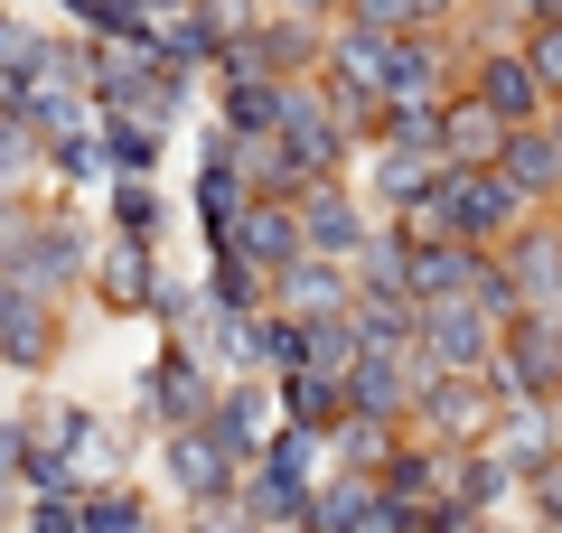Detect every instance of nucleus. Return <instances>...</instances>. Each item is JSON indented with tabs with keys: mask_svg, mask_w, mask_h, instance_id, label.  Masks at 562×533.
<instances>
[{
	"mask_svg": "<svg viewBox=\"0 0 562 533\" xmlns=\"http://www.w3.org/2000/svg\"><path fill=\"white\" fill-rule=\"evenodd\" d=\"M85 262H94V235L76 225V206H20V225L0 235V272L20 281V291L76 299L85 291Z\"/></svg>",
	"mask_w": 562,
	"mask_h": 533,
	"instance_id": "f257e3e1",
	"label": "nucleus"
},
{
	"mask_svg": "<svg viewBox=\"0 0 562 533\" xmlns=\"http://www.w3.org/2000/svg\"><path fill=\"white\" fill-rule=\"evenodd\" d=\"M562 375V309H525L497 328V355H487V394L497 402H543Z\"/></svg>",
	"mask_w": 562,
	"mask_h": 533,
	"instance_id": "f03ea898",
	"label": "nucleus"
},
{
	"mask_svg": "<svg viewBox=\"0 0 562 533\" xmlns=\"http://www.w3.org/2000/svg\"><path fill=\"white\" fill-rule=\"evenodd\" d=\"M291 216H301V253H319V262H357L384 225L357 178H310L301 197H291Z\"/></svg>",
	"mask_w": 562,
	"mask_h": 533,
	"instance_id": "7ed1b4c3",
	"label": "nucleus"
},
{
	"mask_svg": "<svg viewBox=\"0 0 562 533\" xmlns=\"http://www.w3.org/2000/svg\"><path fill=\"white\" fill-rule=\"evenodd\" d=\"M160 281H169V272H160V243L113 235V225L94 235V262H85V299H94L103 318H150Z\"/></svg>",
	"mask_w": 562,
	"mask_h": 533,
	"instance_id": "20e7f679",
	"label": "nucleus"
},
{
	"mask_svg": "<svg viewBox=\"0 0 562 533\" xmlns=\"http://www.w3.org/2000/svg\"><path fill=\"white\" fill-rule=\"evenodd\" d=\"M140 421H160V431H188V421L216 412V365L206 355H188L179 337H160V355L140 365V394H132Z\"/></svg>",
	"mask_w": 562,
	"mask_h": 533,
	"instance_id": "39448f33",
	"label": "nucleus"
},
{
	"mask_svg": "<svg viewBox=\"0 0 562 533\" xmlns=\"http://www.w3.org/2000/svg\"><path fill=\"white\" fill-rule=\"evenodd\" d=\"M497 412H506V402L487 394V375H431V384H422V402H413V421H403V431L441 440V450H479V440L497 431Z\"/></svg>",
	"mask_w": 562,
	"mask_h": 533,
	"instance_id": "423d86ee",
	"label": "nucleus"
},
{
	"mask_svg": "<svg viewBox=\"0 0 562 533\" xmlns=\"http://www.w3.org/2000/svg\"><path fill=\"white\" fill-rule=\"evenodd\" d=\"M413 355L431 365V375H487V355H497V318H479L469 299H422Z\"/></svg>",
	"mask_w": 562,
	"mask_h": 533,
	"instance_id": "0eeeda50",
	"label": "nucleus"
},
{
	"mask_svg": "<svg viewBox=\"0 0 562 533\" xmlns=\"http://www.w3.org/2000/svg\"><path fill=\"white\" fill-rule=\"evenodd\" d=\"M57 355H66V299L10 281V299H0V375H57Z\"/></svg>",
	"mask_w": 562,
	"mask_h": 533,
	"instance_id": "6e6552de",
	"label": "nucleus"
},
{
	"mask_svg": "<svg viewBox=\"0 0 562 533\" xmlns=\"http://www.w3.org/2000/svg\"><path fill=\"white\" fill-rule=\"evenodd\" d=\"M441 188H450V235L479 243V253H497V243L516 235L525 216H535V206H525L497 169H441Z\"/></svg>",
	"mask_w": 562,
	"mask_h": 533,
	"instance_id": "1a4fd4ad",
	"label": "nucleus"
},
{
	"mask_svg": "<svg viewBox=\"0 0 562 533\" xmlns=\"http://www.w3.org/2000/svg\"><path fill=\"white\" fill-rule=\"evenodd\" d=\"M254 468V458H235L206 421H188V431H160V477L179 506H206V496H235V477Z\"/></svg>",
	"mask_w": 562,
	"mask_h": 533,
	"instance_id": "9d476101",
	"label": "nucleus"
},
{
	"mask_svg": "<svg viewBox=\"0 0 562 533\" xmlns=\"http://www.w3.org/2000/svg\"><path fill=\"white\" fill-rule=\"evenodd\" d=\"M422 384H431V365H422L413 347H366L357 375H347V412H366V421H413Z\"/></svg>",
	"mask_w": 562,
	"mask_h": 533,
	"instance_id": "9b49d317",
	"label": "nucleus"
},
{
	"mask_svg": "<svg viewBox=\"0 0 562 533\" xmlns=\"http://www.w3.org/2000/svg\"><path fill=\"white\" fill-rule=\"evenodd\" d=\"M460 84H469V94H479L487 113L506 122V132H516V122H543V113H553V94L535 84V66H525V47H479V57L460 66Z\"/></svg>",
	"mask_w": 562,
	"mask_h": 533,
	"instance_id": "f8f14e48",
	"label": "nucleus"
},
{
	"mask_svg": "<svg viewBox=\"0 0 562 533\" xmlns=\"http://www.w3.org/2000/svg\"><path fill=\"white\" fill-rule=\"evenodd\" d=\"M497 262L525 291V309H562V216H525L516 235L497 243Z\"/></svg>",
	"mask_w": 562,
	"mask_h": 533,
	"instance_id": "ddd939ff",
	"label": "nucleus"
},
{
	"mask_svg": "<svg viewBox=\"0 0 562 533\" xmlns=\"http://www.w3.org/2000/svg\"><path fill=\"white\" fill-rule=\"evenodd\" d=\"M272 309L281 318H347L357 309V262H319V253L281 262L272 272Z\"/></svg>",
	"mask_w": 562,
	"mask_h": 533,
	"instance_id": "4468645a",
	"label": "nucleus"
},
{
	"mask_svg": "<svg viewBox=\"0 0 562 533\" xmlns=\"http://www.w3.org/2000/svg\"><path fill=\"white\" fill-rule=\"evenodd\" d=\"M497 178L535 206V216H562V150H553V132H543V122H516V132H506Z\"/></svg>",
	"mask_w": 562,
	"mask_h": 533,
	"instance_id": "2eb2a0df",
	"label": "nucleus"
},
{
	"mask_svg": "<svg viewBox=\"0 0 562 533\" xmlns=\"http://www.w3.org/2000/svg\"><path fill=\"white\" fill-rule=\"evenodd\" d=\"M487 450L516 468V487H525L535 468H553V458H562V421H553V402H506L497 431H487Z\"/></svg>",
	"mask_w": 562,
	"mask_h": 533,
	"instance_id": "dca6fc26",
	"label": "nucleus"
},
{
	"mask_svg": "<svg viewBox=\"0 0 562 533\" xmlns=\"http://www.w3.org/2000/svg\"><path fill=\"white\" fill-rule=\"evenodd\" d=\"M225 253L254 262V272H281V262H301V216H291L281 197H254L235 216V235H225Z\"/></svg>",
	"mask_w": 562,
	"mask_h": 533,
	"instance_id": "f3484780",
	"label": "nucleus"
},
{
	"mask_svg": "<svg viewBox=\"0 0 562 533\" xmlns=\"http://www.w3.org/2000/svg\"><path fill=\"white\" fill-rule=\"evenodd\" d=\"M94 140H103V159H113V178H160V159H169V122L113 113V103H94Z\"/></svg>",
	"mask_w": 562,
	"mask_h": 533,
	"instance_id": "a211bd4d",
	"label": "nucleus"
},
{
	"mask_svg": "<svg viewBox=\"0 0 562 533\" xmlns=\"http://www.w3.org/2000/svg\"><path fill=\"white\" fill-rule=\"evenodd\" d=\"M497 150H506V122L460 84V94L441 103V169H497Z\"/></svg>",
	"mask_w": 562,
	"mask_h": 533,
	"instance_id": "6ab92c4d",
	"label": "nucleus"
},
{
	"mask_svg": "<svg viewBox=\"0 0 562 533\" xmlns=\"http://www.w3.org/2000/svg\"><path fill=\"white\" fill-rule=\"evenodd\" d=\"M272 421H281V412H272V384H262V375H244V384H216V412H206V431H216L235 458H254L262 440H272Z\"/></svg>",
	"mask_w": 562,
	"mask_h": 533,
	"instance_id": "aec40b11",
	"label": "nucleus"
},
{
	"mask_svg": "<svg viewBox=\"0 0 562 533\" xmlns=\"http://www.w3.org/2000/svg\"><path fill=\"white\" fill-rule=\"evenodd\" d=\"M272 412L291 421V431H338L347 421V384H328V375H310V365H291V375H272Z\"/></svg>",
	"mask_w": 562,
	"mask_h": 533,
	"instance_id": "412c9836",
	"label": "nucleus"
},
{
	"mask_svg": "<svg viewBox=\"0 0 562 533\" xmlns=\"http://www.w3.org/2000/svg\"><path fill=\"white\" fill-rule=\"evenodd\" d=\"M469 272H479V243H403V291L413 299H460Z\"/></svg>",
	"mask_w": 562,
	"mask_h": 533,
	"instance_id": "4be33fe9",
	"label": "nucleus"
},
{
	"mask_svg": "<svg viewBox=\"0 0 562 533\" xmlns=\"http://www.w3.org/2000/svg\"><path fill=\"white\" fill-rule=\"evenodd\" d=\"M206 94H216V132H235V140H262L281 122V84L272 76H206Z\"/></svg>",
	"mask_w": 562,
	"mask_h": 533,
	"instance_id": "5701e85b",
	"label": "nucleus"
},
{
	"mask_svg": "<svg viewBox=\"0 0 562 533\" xmlns=\"http://www.w3.org/2000/svg\"><path fill=\"white\" fill-rule=\"evenodd\" d=\"M375 477H357V468H328V477H310V533H366V514H375Z\"/></svg>",
	"mask_w": 562,
	"mask_h": 533,
	"instance_id": "b1692460",
	"label": "nucleus"
},
{
	"mask_svg": "<svg viewBox=\"0 0 562 533\" xmlns=\"http://www.w3.org/2000/svg\"><path fill=\"white\" fill-rule=\"evenodd\" d=\"M235 496H244V514H254L262 533H281V524H310V477H281V468H244L235 477Z\"/></svg>",
	"mask_w": 562,
	"mask_h": 533,
	"instance_id": "393cba45",
	"label": "nucleus"
},
{
	"mask_svg": "<svg viewBox=\"0 0 562 533\" xmlns=\"http://www.w3.org/2000/svg\"><path fill=\"white\" fill-rule=\"evenodd\" d=\"M103 216H113V235L169 243V197H160V178H103Z\"/></svg>",
	"mask_w": 562,
	"mask_h": 533,
	"instance_id": "a878e982",
	"label": "nucleus"
},
{
	"mask_svg": "<svg viewBox=\"0 0 562 533\" xmlns=\"http://www.w3.org/2000/svg\"><path fill=\"white\" fill-rule=\"evenodd\" d=\"M366 178H375V216H394V206H413L422 188H431V178H441V159L431 150H384V140H366Z\"/></svg>",
	"mask_w": 562,
	"mask_h": 533,
	"instance_id": "bb28decb",
	"label": "nucleus"
},
{
	"mask_svg": "<svg viewBox=\"0 0 562 533\" xmlns=\"http://www.w3.org/2000/svg\"><path fill=\"white\" fill-rule=\"evenodd\" d=\"M394 440H403V421H366V412H347L338 431H328V458L384 487V458H394Z\"/></svg>",
	"mask_w": 562,
	"mask_h": 533,
	"instance_id": "cd10ccee",
	"label": "nucleus"
},
{
	"mask_svg": "<svg viewBox=\"0 0 562 533\" xmlns=\"http://www.w3.org/2000/svg\"><path fill=\"white\" fill-rule=\"evenodd\" d=\"M235 169H244V188H254V197H301L310 178H301V159L281 150V132H262V140H235Z\"/></svg>",
	"mask_w": 562,
	"mask_h": 533,
	"instance_id": "c85d7f7f",
	"label": "nucleus"
},
{
	"mask_svg": "<svg viewBox=\"0 0 562 533\" xmlns=\"http://www.w3.org/2000/svg\"><path fill=\"white\" fill-rule=\"evenodd\" d=\"M357 355H366V337L347 328V318H301V365H310V375L347 384V375H357Z\"/></svg>",
	"mask_w": 562,
	"mask_h": 533,
	"instance_id": "c756f323",
	"label": "nucleus"
},
{
	"mask_svg": "<svg viewBox=\"0 0 562 533\" xmlns=\"http://www.w3.org/2000/svg\"><path fill=\"white\" fill-rule=\"evenodd\" d=\"M206 299L262 318V309H272V272H254V262H235V253H206Z\"/></svg>",
	"mask_w": 562,
	"mask_h": 533,
	"instance_id": "7c9ffc66",
	"label": "nucleus"
},
{
	"mask_svg": "<svg viewBox=\"0 0 562 533\" xmlns=\"http://www.w3.org/2000/svg\"><path fill=\"white\" fill-rule=\"evenodd\" d=\"M85 533H150V496L132 487V477H113V487H85Z\"/></svg>",
	"mask_w": 562,
	"mask_h": 533,
	"instance_id": "2f4dec72",
	"label": "nucleus"
},
{
	"mask_svg": "<svg viewBox=\"0 0 562 533\" xmlns=\"http://www.w3.org/2000/svg\"><path fill=\"white\" fill-rule=\"evenodd\" d=\"M29 178H38V122L0 103V197H20Z\"/></svg>",
	"mask_w": 562,
	"mask_h": 533,
	"instance_id": "473e14b6",
	"label": "nucleus"
},
{
	"mask_svg": "<svg viewBox=\"0 0 562 533\" xmlns=\"http://www.w3.org/2000/svg\"><path fill=\"white\" fill-rule=\"evenodd\" d=\"M347 29H375V38H403V29H431L422 0H347Z\"/></svg>",
	"mask_w": 562,
	"mask_h": 533,
	"instance_id": "72a5a7b5",
	"label": "nucleus"
},
{
	"mask_svg": "<svg viewBox=\"0 0 562 533\" xmlns=\"http://www.w3.org/2000/svg\"><path fill=\"white\" fill-rule=\"evenodd\" d=\"M525 66H535V84H543V94H553L562 103V20H535V29H525Z\"/></svg>",
	"mask_w": 562,
	"mask_h": 533,
	"instance_id": "f704fd0d",
	"label": "nucleus"
},
{
	"mask_svg": "<svg viewBox=\"0 0 562 533\" xmlns=\"http://www.w3.org/2000/svg\"><path fill=\"white\" fill-rule=\"evenodd\" d=\"M38 47H47V29H38V20L0 10V76H29V66H38Z\"/></svg>",
	"mask_w": 562,
	"mask_h": 533,
	"instance_id": "c9c22d12",
	"label": "nucleus"
},
{
	"mask_svg": "<svg viewBox=\"0 0 562 533\" xmlns=\"http://www.w3.org/2000/svg\"><path fill=\"white\" fill-rule=\"evenodd\" d=\"M188 533H262V524L244 514V496H206V506H188Z\"/></svg>",
	"mask_w": 562,
	"mask_h": 533,
	"instance_id": "e433bc0d",
	"label": "nucleus"
},
{
	"mask_svg": "<svg viewBox=\"0 0 562 533\" xmlns=\"http://www.w3.org/2000/svg\"><path fill=\"white\" fill-rule=\"evenodd\" d=\"M525 506H535V524H562V458L525 477Z\"/></svg>",
	"mask_w": 562,
	"mask_h": 533,
	"instance_id": "4c0bfd02",
	"label": "nucleus"
},
{
	"mask_svg": "<svg viewBox=\"0 0 562 533\" xmlns=\"http://www.w3.org/2000/svg\"><path fill=\"white\" fill-rule=\"evenodd\" d=\"M262 10H291V20H310V29H338L347 20V0H262Z\"/></svg>",
	"mask_w": 562,
	"mask_h": 533,
	"instance_id": "58836bf2",
	"label": "nucleus"
},
{
	"mask_svg": "<svg viewBox=\"0 0 562 533\" xmlns=\"http://www.w3.org/2000/svg\"><path fill=\"white\" fill-rule=\"evenodd\" d=\"M188 0H122V29H160V20H179Z\"/></svg>",
	"mask_w": 562,
	"mask_h": 533,
	"instance_id": "ea45409f",
	"label": "nucleus"
},
{
	"mask_svg": "<svg viewBox=\"0 0 562 533\" xmlns=\"http://www.w3.org/2000/svg\"><path fill=\"white\" fill-rule=\"evenodd\" d=\"M422 20H431V29H460V20H469V0H422Z\"/></svg>",
	"mask_w": 562,
	"mask_h": 533,
	"instance_id": "a19ab883",
	"label": "nucleus"
},
{
	"mask_svg": "<svg viewBox=\"0 0 562 533\" xmlns=\"http://www.w3.org/2000/svg\"><path fill=\"white\" fill-rule=\"evenodd\" d=\"M10 225H20V197H0V235H10Z\"/></svg>",
	"mask_w": 562,
	"mask_h": 533,
	"instance_id": "79ce46f5",
	"label": "nucleus"
},
{
	"mask_svg": "<svg viewBox=\"0 0 562 533\" xmlns=\"http://www.w3.org/2000/svg\"><path fill=\"white\" fill-rule=\"evenodd\" d=\"M543 132H553V150H562V103H553V113H543Z\"/></svg>",
	"mask_w": 562,
	"mask_h": 533,
	"instance_id": "37998d69",
	"label": "nucleus"
},
{
	"mask_svg": "<svg viewBox=\"0 0 562 533\" xmlns=\"http://www.w3.org/2000/svg\"><path fill=\"white\" fill-rule=\"evenodd\" d=\"M543 402H553V421H562V375H553V394H543Z\"/></svg>",
	"mask_w": 562,
	"mask_h": 533,
	"instance_id": "c03bdc74",
	"label": "nucleus"
},
{
	"mask_svg": "<svg viewBox=\"0 0 562 533\" xmlns=\"http://www.w3.org/2000/svg\"><path fill=\"white\" fill-rule=\"evenodd\" d=\"M479 533H497V524H479Z\"/></svg>",
	"mask_w": 562,
	"mask_h": 533,
	"instance_id": "a18cd8bd",
	"label": "nucleus"
}]
</instances>
